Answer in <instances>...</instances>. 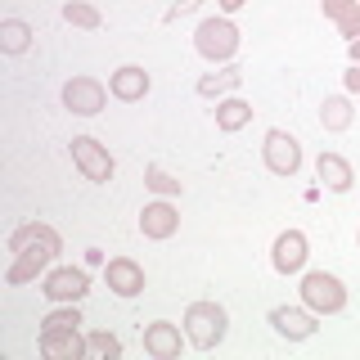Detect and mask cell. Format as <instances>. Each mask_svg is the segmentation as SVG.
<instances>
[{
  "label": "cell",
  "instance_id": "cell-20",
  "mask_svg": "<svg viewBox=\"0 0 360 360\" xmlns=\"http://www.w3.org/2000/svg\"><path fill=\"white\" fill-rule=\"evenodd\" d=\"M352 117H356L352 95H324V104H320V127L329 131V135H342L347 127H352Z\"/></svg>",
  "mask_w": 360,
  "mask_h": 360
},
{
  "label": "cell",
  "instance_id": "cell-8",
  "mask_svg": "<svg viewBox=\"0 0 360 360\" xmlns=\"http://www.w3.org/2000/svg\"><path fill=\"white\" fill-rule=\"evenodd\" d=\"M307 257H311V239L302 230H279L275 243H270V266L279 275H302L307 270Z\"/></svg>",
  "mask_w": 360,
  "mask_h": 360
},
{
  "label": "cell",
  "instance_id": "cell-10",
  "mask_svg": "<svg viewBox=\"0 0 360 360\" xmlns=\"http://www.w3.org/2000/svg\"><path fill=\"white\" fill-rule=\"evenodd\" d=\"M176 230H180V212H176L172 198H153V202H144V207H140V234L149 243L176 239Z\"/></svg>",
  "mask_w": 360,
  "mask_h": 360
},
{
  "label": "cell",
  "instance_id": "cell-6",
  "mask_svg": "<svg viewBox=\"0 0 360 360\" xmlns=\"http://www.w3.org/2000/svg\"><path fill=\"white\" fill-rule=\"evenodd\" d=\"M59 99L72 117H95V112H104V104H108V86L99 82V77H68Z\"/></svg>",
  "mask_w": 360,
  "mask_h": 360
},
{
  "label": "cell",
  "instance_id": "cell-14",
  "mask_svg": "<svg viewBox=\"0 0 360 360\" xmlns=\"http://www.w3.org/2000/svg\"><path fill=\"white\" fill-rule=\"evenodd\" d=\"M149 90H153V77L140 63H122L117 72H108V95L122 99V104H140Z\"/></svg>",
  "mask_w": 360,
  "mask_h": 360
},
{
  "label": "cell",
  "instance_id": "cell-22",
  "mask_svg": "<svg viewBox=\"0 0 360 360\" xmlns=\"http://www.w3.org/2000/svg\"><path fill=\"white\" fill-rule=\"evenodd\" d=\"M63 22H68V27L95 32V27H104V14H99L90 0H68V5H63Z\"/></svg>",
  "mask_w": 360,
  "mask_h": 360
},
{
  "label": "cell",
  "instance_id": "cell-17",
  "mask_svg": "<svg viewBox=\"0 0 360 360\" xmlns=\"http://www.w3.org/2000/svg\"><path fill=\"white\" fill-rule=\"evenodd\" d=\"M239 86H243V68L239 63H221L217 72H202L194 90L202 99H225V95H234Z\"/></svg>",
  "mask_w": 360,
  "mask_h": 360
},
{
  "label": "cell",
  "instance_id": "cell-3",
  "mask_svg": "<svg viewBox=\"0 0 360 360\" xmlns=\"http://www.w3.org/2000/svg\"><path fill=\"white\" fill-rule=\"evenodd\" d=\"M302 307L324 315H342L347 311V284L333 275V270H302Z\"/></svg>",
  "mask_w": 360,
  "mask_h": 360
},
{
  "label": "cell",
  "instance_id": "cell-27",
  "mask_svg": "<svg viewBox=\"0 0 360 360\" xmlns=\"http://www.w3.org/2000/svg\"><path fill=\"white\" fill-rule=\"evenodd\" d=\"M338 37H347V41H356V37H360V0H356V9H352V14L338 22Z\"/></svg>",
  "mask_w": 360,
  "mask_h": 360
},
{
  "label": "cell",
  "instance_id": "cell-9",
  "mask_svg": "<svg viewBox=\"0 0 360 360\" xmlns=\"http://www.w3.org/2000/svg\"><path fill=\"white\" fill-rule=\"evenodd\" d=\"M14 252H45V257H54V262H59L63 239H59V230H54V225L27 221V225H18V230L9 234V257H14Z\"/></svg>",
  "mask_w": 360,
  "mask_h": 360
},
{
  "label": "cell",
  "instance_id": "cell-26",
  "mask_svg": "<svg viewBox=\"0 0 360 360\" xmlns=\"http://www.w3.org/2000/svg\"><path fill=\"white\" fill-rule=\"evenodd\" d=\"M356 9V0H320V14L324 18H333V22H342L347 14Z\"/></svg>",
  "mask_w": 360,
  "mask_h": 360
},
{
  "label": "cell",
  "instance_id": "cell-12",
  "mask_svg": "<svg viewBox=\"0 0 360 360\" xmlns=\"http://www.w3.org/2000/svg\"><path fill=\"white\" fill-rule=\"evenodd\" d=\"M104 284H108L112 297L131 302V297H140V292H144V266H140V262H131V257H108V266H104Z\"/></svg>",
  "mask_w": 360,
  "mask_h": 360
},
{
  "label": "cell",
  "instance_id": "cell-4",
  "mask_svg": "<svg viewBox=\"0 0 360 360\" xmlns=\"http://www.w3.org/2000/svg\"><path fill=\"white\" fill-rule=\"evenodd\" d=\"M262 162H266L270 176L292 180V176L302 172V140L292 131H284V127H270L266 140H262Z\"/></svg>",
  "mask_w": 360,
  "mask_h": 360
},
{
  "label": "cell",
  "instance_id": "cell-31",
  "mask_svg": "<svg viewBox=\"0 0 360 360\" xmlns=\"http://www.w3.org/2000/svg\"><path fill=\"white\" fill-rule=\"evenodd\" d=\"M347 59L360 63V37H356V41H347Z\"/></svg>",
  "mask_w": 360,
  "mask_h": 360
},
{
  "label": "cell",
  "instance_id": "cell-2",
  "mask_svg": "<svg viewBox=\"0 0 360 360\" xmlns=\"http://www.w3.org/2000/svg\"><path fill=\"white\" fill-rule=\"evenodd\" d=\"M239 22H234L230 14H212V18H202L198 27H194V50H198V59H207L212 68H221V63H234V54H239Z\"/></svg>",
  "mask_w": 360,
  "mask_h": 360
},
{
  "label": "cell",
  "instance_id": "cell-11",
  "mask_svg": "<svg viewBox=\"0 0 360 360\" xmlns=\"http://www.w3.org/2000/svg\"><path fill=\"white\" fill-rule=\"evenodd\" d=\"M266 320H270V329L279 338H288V342H307V338H315V329H320V315L307 311V307H275Z\"/></svg>",
  "mask_w": 360,
  "mask_h": 360
},
{
  "label": "cell",
  "instance_id": "cell-32",
  "mask_svg": "<svg viewBox=\"0 0 360 360\" xmlns=\"http://www.w3.org/2000/svg\"><path fill=\"white\" fill-rule=\"evenodd\" d=\"M356 248H360V230H356Z\"/></svg>",
  "mask_w": 360,
  "mask_h": 360
},
{
  "label": "cell",
  "instance_id": "cell-21",
  "mask_svg": "<svg viewBox=\"0 0 360 360\" xmlns=\"http://www.w3.org/2000/svg\"><path fill=\"white\" fill-rule=\"evenodd\" d=\"M27 45H32V22H22V18L0 22V54L18 59V54H27Z\"/></svg>",
  "mask_w": 360,
  "mask_h": 360
},
{
  "label": "cell",
  "instance_id": "cell-23",
  "mask_svg": "<svg viewBox=\"0 0 360 360\" xmlns=\"http://www.w3.org/2000/svg\"><path fill=\"white\" fill-rule=\"evenodd\" d=\"M144 185H149L158 198H180V194H185V185H180V180H176L172 172H162L158 162H149V167H144Z\"/></svg>",
  "mask_w": 360,
  "mask_h": 360
},
{
  "label": "cell",
  "instance_id": "cell-16",
  "mask_svg": "<svg viewBox=\"0 0 360 360\" xmlns=\"http://www.w3.org/2000/svg\"><path fill=\"white\" fill-rule=\"evenodd\" d=\"M315 176H320V185L329 194H352V185H356V172L342 153H320L315 158Z\"/></svg>",
  "mask_w": 360,
  "mask_h": 360
},
{
  "label": "cell",
  "instance_id": "cell-28",
  "mask_svg": "<svg viewBox=\"0 0 360 360\" xmlns=\"http://www.w3.org/2000/svg\"><path fill=\"white\" fill-rule=\"evenodd\" d=\"M198 5H202V0H176V5H172V9H167V14H162V18H167V22H176L180 14H194V9H198Z\"/></svg>",
  "mask_w": 360,
  "mask_h": 360
},
{
  "label": "cell",
  "instance_id": "cell-1",
  "mask_svg": "<svg viewBox=\"0 0 360 360\" xmlns=\"http://www.w3.org/2000/svg\"><path fill=\"white\" fill-rule=\"evenodd\" d=\"M180 324H185V338L194 352H217L225 342V333H230V311L221 302H189Z\"/></svg>",
  "mask_w": 360,
  "mask_h": 360
},
{
  "label": "cell",
  "instance_id": "cell-29",
  "mask_svg": "<svg viewBox=\"0 0 360 360\" xmlns=\"http://www.w3.org/2000/svg\"><path fill=\"white\" fill-rule=\"evenodd\" d=\"M342 86H347V95H360V63H352L342 72Z\"/></svg>",
  "mask_w": 360,
  "mask_h": 360
},
{
  "label": "cell",
  "instance_id": "cell-25",
  "mask_svg": "<svg viewBox=\"0 0 360 360\" xmlns=\"http://www.w3.org/2000/svg\"><path fill=\"white\" fill-rule=\"evenodd\" d=\"M86 342H90V356H104V360H117L122 356V338L108 333V329H90Z\"/></svg>",
  "mask_w": 360,
  "mask_h": 360
},
{
  "label": "cell",
  "instance_id": "cell-13",
  "mask_svg": "<svg viewBox=\"0 0 360 360\" xmlns=\"http://www.w3.org/2000/svg\"><path fill=\"white\" fill-rule=\"evenodd\" d=\"M185 342H189V338L180 333V324H172V320L144 324V356H153V360H180Z\"/></svg>",
  "mask_w": 360,
  "mask_h": 360
},
{
  "label": "cell",
  "instance_id": "cell-5",
  "mask_svg": "<svg viewBox=\"0 0 360 360\" xmlns=\"http://www.w3.org/2000/svg\"><path fill=\"white\" fill-rule=\"evenodd\" d=\"M41 292H45V302H54V307H63V302H86L90 270L86 266H50L45 279H41Z\"/></svg>",
  "mask_w": 360,
  "mask_h": 360
},
{
  "label": "cell",
  "instance_id": "cell-30",
  "mask_svg": "<svg viewBox=\"0 0 360 360\" xmlns=\"http://www.w3.org/2000/svg\"><path fill=\"white\" fill-rule=\"evenodd\" d=\"M243 5H248V0H217V9H221V14H239Z\"/></svg>",
  "mask_w": 360,
  "mask_h": 360
},
{
  "label": "cell",
  "instance_id": "cell-18",
  "mask_svg": "<svg viewBox=\"0 0 360 360\" xmlns=\"http://www.w3.org/2000/svg\"><path fill=\"white\" fill-rule=\"evenodd\" d=\"M54 266V257H45V252H14V262H9L5 270V284H37V279H45V270Z\"/></svg>",
  "mask_w": 360,
  "mask_h": 360
},
{
  "label": "cell",
  "instance_id": "cell-19",
  "mask_svg": "<svg viewBox=\"0 0 360 360\" xmlns=\"http://www.w3.org/2000/svg\"><path fill=\"white\" fill-rule=\"evenodd\" d=\"M252 104H248L243 95H225V99H217V131L221 135H239L248 122H252Z\"/></svg>",
  "mask_w": 360,
  "mask_h": 360
},
{
  "label": "cell",
  "instance_id": "cell-7",
  "mask_svg": "<svg viewBox=\"0 0 360 360\" xmlns=\"http://www.w3.org/2000/svg\"><path fill=\"white\" fill-rule=\"evenodd\" d=\"M72 167L90 180V185H108V180L117 176L112 153L95 140V135H77V140H72Z\"/></svg>",
  "mask_w": 360,
  "mask_h": 360
},
{
  "label": "cell",
  "instance_id": "cell-15",
  "mask_svg": "<svg viewBox=\"0 0 360 360\" xmlns=\"http://www.w3.org/2000/svg\"><path fill=\"white\" fill-rule=\"evenodd\" d=\"M41 356L45 360H82V356H90V342L82 329H50V333H41Z\"/></svg>",
  "mask_w": 360,
  "mask_h": 360
},
{
  "label": "cell",
  "instance_id": "cell-24",
  "mask_svg": "<svg viewBox=\"0 0 360 360\" xmlns=\"http://www.w3.org/2000/svg\"><path fill=\"white\" fill-rule=\"evenodd\" d=\"M77 324H82V302H63V307H54L41 320V333H50V329H77Z\"/></svg>",
  "mask_w": 360,
  "mask_h": 360
}]
</instances>
